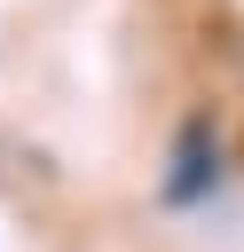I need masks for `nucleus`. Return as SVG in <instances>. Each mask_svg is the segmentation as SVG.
<instances>
[{
	"label": "nucleus",
	"mask_w": 244,
	"mask_h": 252,
	"mask_svg": "<svg viewBox=\"0 0 244 252\" xmlns=\"http://www.w3.org/2000/svg\"><path fill=\"white\" fill-rule=\"evenodd\" d=\"M205 142H213L205 126H189V134H181V173H173V197H197V189L213 181V165H205Z\"/></svg>",
	"instance_id": "obj_1"
}]
</instances>
